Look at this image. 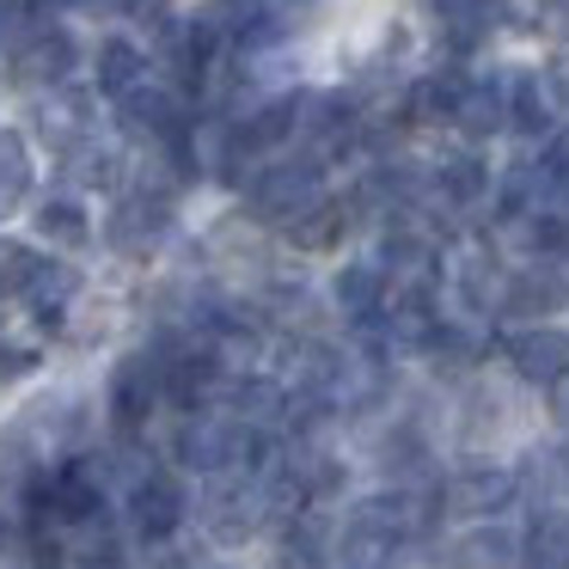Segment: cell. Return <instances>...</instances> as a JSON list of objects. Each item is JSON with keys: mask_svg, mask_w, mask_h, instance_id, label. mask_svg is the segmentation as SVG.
<instances>
[{"mask_svg": "<svg viewBox=\"0 0 569 569\" xmlns=\"http://www.w3.org/2000/svg\"><path fill=\"white\" fill-rule=\"evenodd\" d=\"M551 123H557V99L545 87V74H532V68L508 74V129L515 136H557Z\"/></svg>", "mask_w": 569, "mask_h": 569, "instance_id": "e0dca14e", "label": "cell"}, {"mask_svg": "<svg viewBox=\"0 0 569 569\" xmlns=\"http://www.w3.org/2000/svg\"><path fill=\"white\" fill-rule=\"evenodd\" d=\"M92 87H99L104 99H117V104H123L129 92L148 87V56H141V43H129V38H104V43H99V56H92Z\"/></svg>", "mask_w": 569, "mask_h": 569, "instance_id": "9a60e30c", "label": "cell"}, {"mask_svg": "<svg viewBox=\"0 0 569 569\" xmlns=\"http://www.w3.org/2000/svg\"><path fill=\"white\" fill-rule=\"evenodd\" d=\"M331 300L356 331H368V325H380L386 307H392V282H386L380 263H343L337 282H331Z\"/></svg>", "mask_w": 569, "mask_h": 569, "instance_id": "4fadbf2b", "label": "cell"}, {"mask_svg": "<svg viewBox=\"0 0 569 569\" xmlns=\"http://www.w3.org/2000/svg\"><path fill=\"white\" fill-rule=\"evenodd\" d=\"M349 227H356V202L325 197V202H312V209L288 227V246H295V251H337L349 239Z\"/></svg>", "mask_w": 569, "mask_h": 569, "instance_id": "ac0fdd59", "label": "cell"}, {"mask_svg": "<svg viewBox=\"0 0 569 569\" xmlns=\"http://www.w3.org/2000/svg\"><path fill=\"white\" fill-rule=\"evenodd\" d=\"M80 62V43L68 26H56V19H31L26 31H13L7 38V74H13V87H68V74H74Z\"/></svg>", "mask_w": 569, "mask_h": 569, "instance_id": "7a4b0ae2", "label": "cell"}, {"mask_svg": "<svg viewBox=\"0 0 569 569\" xmlns=\"http://www.w3.org/2000/svg\"><path fill=\"white\" fill-rule=\"evenodd\" d=\"M31 221H38V239L56 251H87L92 246V214H87V202L68 197V190L62 197H43Z\"/></svg>", "mask_w": 569, "mask_h": 569, "instance_id": "d6986e66", "label": "cell"}, {"mask_svg": "<svg viewBox=\"0 0 569 569\" xmlns=\"http://www.w3.org/2000/svg\"><path fill=\"white\" fill-rule=\"evenodd\" d=\"M453 129L466 141H490L508 129V74H490V80H471L466 99L453 111Z\"/></svg>", "mask_w": 569, "mask_h": 569, "instance_id": "5bb4252c", "label": "cell"}, {"mask_svg": "<svg viewBox=\"0 0 569 569\" xmlns=\"http://www.w3.org/2000/svg\"><path fill=\"white\" fill-rule=\"evenodd\" d=\"M43 258L31 246H19V239H0V295H26L31 282H38Z\"/></svg>", "mask_w": 569, "mask_h": 569, "instance_id": "4316f807", "label": "cell"}, {"mask_svg": "<svg viewBox=\"0 0 569 569\" xmlns=\"http://www.w3.org/2000/svg\"><path fill=\"white\" fill-rule=\"evenodd\" d=\"M172 214H178V197L129 190V197H117L111 214H104V246L129 263H148L153 251L166 246V233H172Z\"/></svg>", "mask_w": 569, "mask_h": 569, "instance_id": "3957f363", "label": "cell"}, {"mask_svg": "<svg viewBox=\"0 0 569 569\" xmlns=\"http://www.w3.org/2000/svg\"><path fill=\"white\" fill-rule=\"evenodd\" d=\"M551 417H557V422H563V429H569V373H563V380L551 386Z\"/></svg>", "mask_w": 569, "mask_h": 569, "instance_id": "1f68e13d", "label": "cell"}, {"mask_svg": "<svg viewBox=\"0 0 569 569\" xmlns=\"http://www.w3.org/2000/svg\"><path fill=\"white\" fill-rule=\"evenodd\" d=\"M435 197H441V209H471V202L490 197V166L478 160V153H447L441 166H435Z\"/></svg>", "mask_w": 569, "mask_h": 569, "instance_id": "603a6c76", "label": "cell"}, {"mask_svg": "<svg viewBox=\"0 0 569 569\" xmlns=\"http://www.w3.org/2000/svg\"><path fill=\"white\" fill-rule=\"evenodd\" d=\"M263 520H270V508H263L258 471H251V478H214L209 490H202V532H209L214 545H246Z\"/></svg>", "mask_w": 569, "mask_h": 569, "instance_id": "52a82bcc", "label": "cell"}, {"mask_svg": "<svg viewBox=\"0 0 569 569\" xmlns=\"http://www.w3.org/2000/svg\"><path fill=\"white\" fill-rule=\"evenodd\" d=\"M453 569H520V539L502 527H478L453 545Z\"/></svg>", "mask_w": 569, "mask_h": 569, "instance_id": "484cf974", "label": "cell"}, {"mask_svg": "<svg viewBox=\"0 0 569 569\" xmlns=\"http://www.w3.org/2000/svg\"><path fill=\"white\" fill-rule=\"evenodd\" d=\"M539 166H545V172H551V184L563 190V202H569V129H557V136L545 141Z\"/></svg>", "mask_w": 569, "mask_h": 569, "instance_id": "f1b7e54d", "label": "cell"}, {"mask_svg": "<svg viewBox=\"0 0 569 569\" xmlns=\"http://www.w3.org/2000/svg\"><path fill=\"white\" fill-rule=\"evenodd\" d=\"M282 569H331L337 563V539L319 527V515H300L282 527V551H276Z\"/></svg>", "mask_w": 569, "mask_h": 569, "instance_id": "cb8c5ba5", "label": "cell"}, {"mask_svg": "<svg viewBox=\"0 0 569 569\" xmlns=\"http://www.w3.org/2000/svg\"><path fill=\"white\" fill-rule=\"evenodd\" d=\"M325 202V166L312 153H288V160H263L258 172L246 178V209L258 227H295L300 214Z\"/></svg>", "mask_w": 569, "mask_h": 569, "instance_id": "6da1fadb", "label": "cell"}, {"mask_svg": "<svg viewBox=\"0 0 569 569\" xmlns=\"http://www.w3.org/2000/svg\"><path fill=\"white\" fill-rule=\"evenodd\" d=\"M31 129H38V141L56 153V160L80 153L92 136H99V117H92V87H50L38 99V111H31Z\"/></svg>", "mask_w": 569, "mask_h": 569, "instance_id": "ba28073f", "label": "cell"}, {"mask_svg": "<svg viewBox=\"0 0 569 569\" xmlns=\"http://www.w3.org/2000/svg\"><path fill=\"white\" fill-rule=\"evenodd\" d=\"M26 300H31V312H38L43 331H56V325L68 319V307L80 300V270H68V263H43L38 282L26 288Z\"/></svg>", "mask_w": 569, "mask_h": 569, "instance_id": "d4e9b609", "label": "cell"}, {"mask_svg": "<svg viewBox=\"0 0 569 569\" xmlns=\"http://www.w3.org/2000/svg\"><path fill=\"white\" fill-rule=\"evenodd\" d=\"M563 466H569V453H563Z\"/></svg>", "mask_w": 569, "mask_h": 569, "instance_id": "d6a6232c", "label": "cell"}, {"mask_svg": "<svg viewBox=\"0 0 569 569\" xmlns=\"http://www.w3.org/2000/svg\"><path fill=\"white\" fill-rule=\"evenodd\" d=\"M502 356L527 386H545V392H551V386L569 373V337L551 331V325H527V331H515L502 343Z\"/></svg>", "mask_w": 569, "mask_h": 569, "instance_id": "8fae6325", "label": "cell"}, {"mask_svg": "<svg viewBox=\"0 0 569 569\" xmlns=\"http://www.w3.org/2000/svg\"><path fill=\"white\" fill-rule=\"evenodd\" d=\"M398 551H405V532L368 502H356V515L337 527V569H392Z\"/></svg>", "mask_w": 569, "mask_h": 569, "instance_id": "30bf717a", "label": "cell"}, {"mask_svg": "<svg viewBox=\"0 0 569 569\" xmlns=\"http://www.w3.org/2000/svg\"><path fill=\"white\" fill-rule=\"evenodd\" d=\"M520 569H569V515L539 508L532 527L520 532Z\"/></svg>", "mask_w": 569, "mask_h": 569, "instance_id": "ffe728a7", "label": "cell"}, {"mask_svg": "<svg viewBox=\"0 0 569 569\" xmlns=\"http://www.w3.org/2000/svg\"><path fill=\"white\" fill-rule=\"evenodd\" d=\"M117 123H123L129 141H141V148H166V141H178L197 117L184 111V99H178L172 87H160V80H148L141 92H129L123 104H117Z\"/></svg>", "mask_w": 569, "mask_h": 569, "instance_id": "9c48e42d", "label": "cell"}, {"mask_svg": "<svg viewBox=\"0 0 569 569\" xmlns=\"http://www.w3.org/2000/svg\"><path fill=\"white\" fill-rule=\"evenodd\" d=\"M31 184H38V160H31V141L19 129H0V221L26 209Z\"/></svg>", "mask_w": 569, "mask_h": 569, "instance_id": "44dd1931", "label": "cell"}, {"mask_svg": "<svg viewBox=\"0 0 569 569\" xmlns=\"http://www.w3.org/2000/svg\"><path fill=\"white\" fill-rule=\"evenodd\" d=\"M422 7H429V13L441 19V26H453V19H466L471 7H478V0H422Z\"/></svg>", "mask_w": 569, "mask_h": 569, "instance_id": "4dcf8cb0", "label": "cell"}, {"mask_svg": "<svg viewBox=\"0 0 569 569\" xmlns=\"http://www.w3.org/2000/svg\"><path fill=\"white\" fill-rule=\"evenodd\" d=\"M515 496H520V478L502 459H471V466L447 471V483H441V508L459 520H496Z\"/></svg>", "mask_w": 569, "mask_h": 569, "instance_id": "8992f818", "label": "cell"}, {"mask_svg": "<svg viewBox=\"0 0 569 569\" xmlns=\"http://www.w3.org/2000/svg\"><path fill=\"white\" fill-rule=\"evenodd\" d=\"M62 172H68V184H74V190H117L129 178V160H123L117 141L92 136L80 153H68V160H62Z\"/></svg>", "mask_w": 569, "mask_h": 569, "instance_id": "7402d4cb", "label": "cell"}, {"mask_svg": "<svg viewBox=\"0 0 569 569\" xmlns=\"http://www.w3.org/2000/svg\"><path fill=\"white\" fill-rule=\"evenodd\" d=\"M166 398V361L160 349H136L111 368V386H104V417L117 422V435H141L153 422Z\"/></svg>", "mask_w": 569, "mask_h": 569, "instance_id": "277c9868", "label": "cell"}, {"mask_svg": "<svg viewBox=\"0 0 569 569\" xmlns=\"http://www.w3.org/2000/svg\"><path fill=\"white\" fill-rule=\"evenodd\" d=\"M466 87H471V80L459 74V68H435V74L410 80V92H405V123H453Z\"/></svg>", "mask_w": 569, "mask_h": 569, "instance_id": "2e32d148", "label": "cell"}, {"mask_svg": "<svg viewBox=\"0 0 569 569\" xmlns=\"http://www.w3.org/2000/svg\"><path fill=\"white\" fill-rule=\"evenodd\" d=\"M197 557H202V545L190 539V532H178V539L148 545V569H197Z\"/></svg>", "mask_w": 569, "mask_h": 569, "instance_id": "83f0119b", "label": "cell"}, {"mask_svg": "<svg viewBox=\"0 0 569 569\" xmlns=\"http://www.w3.org/2000/svg\"><path fill=\"white\" fill-rule=\"evenodd\" d=\"M563 300H569L563 270H557V263H527V270H515V276H508V288H502V319L545 325Z\"/></svg>", "mask_w": 569, "mask_h": 569, "instance_id": "7c38bea8", "label": "cell"}, {"mask_svg": "<svg viewBox=\"0 0 569 569\" xmlns=\"http://www.w3.org/2000/svg\"><path fill=\"white\" fill-rule=\"evenodd\" d=\"M38 368V349H19V343H0V380H19V373Z\"/></svg>", "mask_w": 569, "mask_h": 569, "instance_id": "f546056e", "label": "cell"}, {"mask_svg": "<svg viewBox=\"0 0 569 569\" xmlns=\"http://www.w3.org/2000/svg\"><path fill=\"white\" fill-rule=\"evenodd\" d=\"M123 520H129V532H136L141 545L178 539L184 520H190L184 478H172V471H160V466H153L148 478H136V483H129V502H123Z\"/></svg>", "mask_w": 569, "mask_h": 569, "instance_id": "5b68a950", "label": "cell"}]
</instances>
